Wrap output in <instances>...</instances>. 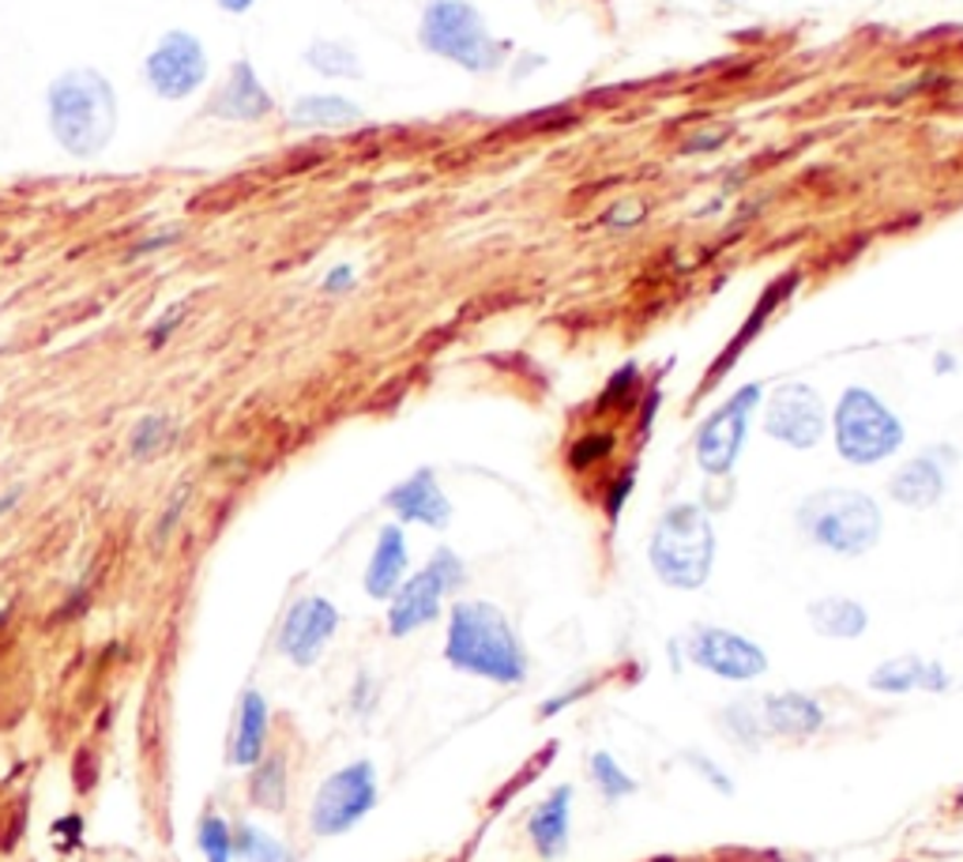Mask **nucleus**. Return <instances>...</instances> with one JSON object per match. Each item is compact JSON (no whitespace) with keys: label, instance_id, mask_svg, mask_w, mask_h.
Here are the masks:
<instances>
[{"label":"nucleus","instance_id":"nucleus-1","mask_svg":"<svg viewBox=\"0 0 963 862\" xmlns=\"http://www.w3.org/2000/svg\"><path fill=\"white\" fill-rule=\"evenodd\" d=\"M445 659L456 670L497 686H516L527 678V652L512 633L508 618L493 602H456L448 622Z\"/></svg>","mask_w":963,"mask_h":862},{"label":"nucleus","instance_id":"nucleus-2","mask_svg":"<svg viewBox=\"0 0 963 862\" xmlns=\"http://www.w3.org/2000/svg\"><path fill=\"white\" fill-rule=\"evenodd\" d=\"M49 133L76 159H94L117 133V99L102 72L72 68L49 88Z\"/></svg>","mask_w":963,"mask_h":862},{"label":"nucleus","instance_id":"nucleus-3","mask_svg":"<svg viewBox=\"0 0 963 862\" xmlns=\"http://www.w3.org/2000/svg\"><path fill=\"white\" fill-rule=\"evenodd\" d=\"M647 558L666 588H700L715 565V528H711L708 508L692 502L666 508L655 524Z\"/></svg>","mask_w":963,"mask_h":862},{"label":"nucleus","instance_id":"nucleus-4","mask_svg":"<svg viewBox=\"0 0 963 862\" xmlns=\"http://www.w3.org/2000/svg\"><path fill=\"white\" fill-rule=\"evenodd\" d=\"M419 42L425 54L474 76L497 72L508 57L505 42L493 38L482 12L467 0H429L419 23Z\"/></svg>","mask_w":963,"mask_h":862},{"label":"nucleus","instance_id":"nucleus-5","mask_svg":"<svg viewBox=\"0 0 963 862\" xmlns=\"http://www.w3.org/2000/svg\"><path fill=\"white\" fill-rule=\"evenodd\" d=\"M798 528H802L805 539L832 550V554L858 558L878 547L881 508L862 490H817V494H810L798 505Z\"/></svg>","mask_w":963,"mask_h":862},{"label":"nucleus","instance_id":"nucleus-6","mask_svg":"<svg viewBox=\"0 0 963 862\" xmlns=\"http://www.w3.org/2000/svg\"><path fill=\"white\" fill-rule=\"evenodd\" d=\"M832 429H836V452L855 468H873L904 445V422L870 388H847L839 395Z\"/></svg>","mask_w":963,"mask_h":862},{"label":"nucleus","instance_id":"nucleus-7","mask_svg":"<svg viewBox=\"0 0 963 862\" xmlns=\"http://www.w3.org/2000/svg\"><path fill=\"white\" fill-rule=\"evenodd\" d=\"M372 806H377V769L369 761H354L320 783L309 809V829L317 836H343Z\"/></svg>","mask_w":963,"mask_h":862},{"label":"nucleus","instance_id":"nucleus-8","mask_svg":"<svg viewBox=\"0 0 963 862\" xmlns=\"http://www.w3.org/2000/svg\"><path fill=\"white\" fill-rule=\"evenodd\" d=\"M760 395L765 388L760 384H745L737 388L723 407H715L704 418V426L697 429V463L700 471L711 479H723L734 471L737 456H742L745 434H749V418L753 411L760 407Z\"/></svg>","mask_w":963,"mask_h":862},{"label":"nucleus","instance_id":"nucleus-9","mask_svg":"<svg viewBox=\"0 0 963 862\" xmlns=\"http://www.w3.org/2000/svg\"><path fill=\"white\" fill-rule=\"evenodd\" d=\"M144 80H147V88L167 102L193 99V94L207 83V54H204V46H199L196 34L170 31L167 38L151 49V57H147Z\"/></svg>","mask_w":963,"mask_h":862},{"label":"nucleus","instance_id":"nucleus-10","mask_svg":"<svg viewBox=\"0 0 963 862\" xmlns=\"http://www.w3.org/2000/svg\"><path fill=\"white\" fill-rule=\"evenodd\" d=\"M689 659L697 663L700 670L715 678H726V682H753L768 670V655L742 633H731V629H715V625H700L692 629L689 636Z\"/></svg>","mask_w":963,"mask_h":862},{"label":"nucleus","instance_id":"nucleus-11","mask_svg":"<svg viewBox=\"0 0 963 862\" xmlns=\"http://www.w3.org/2000/svg\"><path fill=\"white\" fill-rule=\"evenodd\" d=\"M765 429L787 448H813L824 437V403L810 384H783L768 395Z\"/></svg>","mask_w":963,"mask_h":862},{"label":"nucleus","instance_id":"nucleus-12","mask_svg":"<svg viewBox=\"0 0 963 862\" xmlns=\"http://www.w3.org/2000/svg\"><path fill=\"white\" fill-rule=\"evenodd\" d=\"M335 625H340V610L320 595H306L286 610L279 625V652L294 667H312L332 644Z\"/></svg>","mask_w":963,"mask_h":862},{"label":"nucleus","instance_id":"nucleus-13","mask_svg":"<svg viewBox=\"0 0 963 862\" xmlns=\"http://www.w3.org/2000/svg\"><path fill=\"white\" fill-rule=\"evenodd\" d=\"M385 505L392 508L399 520L425 524V528H448L452 524V502L445 497L437 475L429 468H419L411 479H403L385 494Z\"/></svg>","mask_w":963,"mask_h":862},{"label":"nucleus","instance_id":"nucleus-14","mask_svg":"<svg viewBox=\"0 0 963 862\" xmlns=\"http://www.w3.org/2000/svg\"><path fill=\"white\" fill-rule=\"evenodd\" d=\"M445 595H448L445 581H440L429 565H425L422 573H414L411 581L399 584V591L392 595V607H388V629H392V636H406L414 633V629L437 622Z\"/></svg>","mask_w":963,"mask_h":862},{"label":"nucleus","instance_id":"nucleus-15","mask_svg":"<svg viewBox=\"0 0 963 862\" xmlns=\"http://www.w3.org/2000/svg\"><path fill=\"white\" fill-rule=\"evenodd\" d=\"M272 110L275 102L272 94L264 91V83H260L256 68L249 65V60H238V65L230 68V80L222 83L219 94L211 99L207 114L219 120H233V125H256V120H264Z\"/></svg>","mask_w":963,"mask_h":862},{"label":"nucleus","instance_id":"nucleus-16","mask_svg":"<svg viewBox=\"0 0 963 862\" xmlns=\"http://www.w3.org/2000/svg\"><path fill=\"white\" fill-rule=\"evenodd\" d=\"M941 452H944V448H933V452L918 456V460H907L889 482L892 502H899L904 508H930V505L941 502L944 482H949V475H944V463H941Z\"/></svg>","mask_w":963,"mask_h":862},{"label":"nucleus","instance_id":"nucleus-17","mask_svg":"<svg viewBox=\"0 0 963 862\" xmlns=\"http://www.w3.org/2000/svg\"><path fill=\"white\" fill-rule=\"evenodd\" d=\"M267 731H272V709L267 701L249 689L238 704V723L230 735V765L233 769H253L260 757L267 754Z\"/></svg>","mask_w":963,"mask_h":862},{"label":"nucleus","instance_id":"nucleus-18","mask_svg":"<svg viewBox=\"0 0 963 862\" xmlns=\"http://www.w3.org/2000/svg\"><path fill=\"white\" fill-rule=\"evenodd\" d=\"M406 562H411V554H406L403 528H399V524L380 528L377 547H372V558H369V568H366L369 599H392L406 576Z\"/></svg>","mask_w":963,"mask_h":862},{"label":"nucleus","instance_id":"nucleus-19","mask_svg":"<svg viewBox=\"0 0 963 862\" xmlns=\"http://www.w3.org/2000/svg\"><path fill=\"white\" fill-rule=\"evenodd\" d=\"M760 720H765V731L783 738H813L824 727L821 704L805 693L765 697V701H760Z\"/></svg>","mask_w":963,"mask_h":862},{"label":"nucleus","instance_id":"nucleus-20","mask_svg":"<svg viewBox=\"0 0 963 862\" xmlns=\"http://www.w3.org/2000/svg\"><path fill=\"white\" fill-rule=\"evenodd\" d=\"M569 825H572V788H558L535 806L527 817V836L542 859H558L569 848Z\"/></svg>","mask_w":963,"mask_h":862},{"label":"nucleus","instance_id":"nucleus-21","mask_svg":"<svg viewBox=\"0 0 963 862\" xmlns=\"http://www.w3.org/2000/svg\"><path fill=\"white\" fill-rule=\"evenodd\" d=\"M949 670L933 659H918V655H904V659H884L878 670L870 675V686L878 693H910V689H926V693H941L949 689Z\"/></svg>","mask_w":963,"mask_h":862},{"label":"nucleus","instance_id":"nucleus-22","mask_svg":"<svg viewBox=\"0 0 963 862\" xmlns=\"http://www.w3.org/2000/svg\"><path fill=\"white\" fill-rule=\"evenodd\" d=\"M791 287H798V275H794V272H791V275H783V279H779V283H771L765 295H760V301H757V306H753V313H749V321H745V327L734 335L731 347L723 350V358H719V361H715V369H711V373H708V384H715L719 377H723L726 369L734 366V358H742V355H745V347H749V343L757 340L760 327H765V321H768V317L779 309V301L791 295Z\"/></svg>","mask_w":963,"mask_h":862},{"label":"nucleus","instance_id":"nucleus-23","mask_svg":"<svg viewBox=\"0 0 963 862\" xmlns=\"http://www.w3.org/2000/svg\"><path fill=\"white\" fill-rule=\"evenodd\" d=\"M810 625L821 636H832V641H855V636L865 633L870 614H865L862 602L847 599V595H828V599L810 602Z\"/></svg>","mask_w":963,"mask_h":862},{"label":"nucleus","instance_id":"nucleus-24","mask_svg":"<svg viewBox=\"0 0 963 862\" xmlns=\"http://www.w3.org/2000/svg\"><path fill=\"white\" fill-rule=\"evenodd\" d=\"M366 117L358 102L343 99V94H306L290 106L294 128H351Z\"/></svg>","mask_w":963,"mask_h":862},{"label":"nucleus","instance_id":"nucleus-25","mask_svg":"<svg viewBox=\"0 0 963 862\" xmlns=\"http://www.w3.org/2000/svg\"><path fill=\"white\" fill-rule=\"evenodd\" d=\"M286 798H290V783H286V754L272 749L253 765V780H249V803L267 809V814H283Z\"/></svg>","mask_w":963,"mask_h":862},{"label":"nucleus","instance_id":"nucleus-26","mask_svg":"<svg viewBox=\"0 0 963 862\" xmlns=\"http://www.w3.org/2000/svg\"><path fill=\"white\" fill-rule=\"evenodd\" d=\"M233 859L241 862H294V851L286 848L279 836L256 829L253 821H241L233 829Z\"/></svg>","mask_w":963,"mask_h":862},{"label":"nucleus","instance_id":"nucleus-27","mask_svg":"<svg viewBox=\"0 0 963 862\" xmlns=\"http://www.w3.org/2000/svg\"><path fill=\"white\" fill-rule=\"evenodd\" d=\"M173 434H177V426H173L170 415H144L128 434V456L133 460H154L173 445Z\"/></svg>","mask_w":963,"mask_h":862},{"label":"nucleus","instance_id":"nucleus-28","mask_svg":"<svg viewBox=\"0 0 963 862\" xmlns=\"http://www.w3.org/2000/svg\"><path fill=\"white\" fill-rule=\"evenodd\" d=\"M306 65L317 68L320 76H332V80H358L362 76V60L351 46L343 42H312L306 49Z\"/></svg>","mask_w":963,"mask_h":862},{"label":"nucleus","instance_id":"nucleus-29","mask_svg":"<svg viewBox=\"0 0 963 862\" xmlns=\"http://www.w3.org/2000/svg\"><path fill=\"white\" fill-rule=\"evenodd\" d=\"M592 780L598 783V791H603V795L610 798V803L637 795V780H632V775L624 772L610 754H603V749H598V754L592 757Z\"/></svg>","mask_w":963,"mask_h":862},{"label":"nucleus","instance_id":"nucleus-30","mask_svg":"<svg viewBox=\"0 0 963 862\" xmlns=\"http://www.w3.org/2000/svg\"><path fill=\"white\" fill-rule=\"evenodd\" d=\"M196 840L207 862H233V829L219 814H207L204 821H199Z\"/></svg>","mask_w":963,"mask_h":862},{"label":"nucleus","instance_id":"nucleus-31","mask_svg":"<svg viewBox=\"0 0 963 862\" xmlns=\"http://www.w3.org/2000/svg\"><path fill=\"white\" fill-rule=\"evenodd\" d=\"M614 452V434H587L580 437V441H572L569 448V468L572 471H592L595 463H603L606 456Z\"/></svg>","mask_w":963,"mask_h":862},{"label":"nucleus","instance_id":"nucleus-32","mask_svg":"<svg viewBox=\"0 0 963 862\" xmlns=\"http://www.w3.org/2000/svg\"><path fill=\"white\" fill-rule=\"evenodd\" d=\"M723 720H734L726 723V735H731L737 746H757L760 735H765V720L753 715L749 704H731V709L723 712Z\"/></svg>","mask_w":963,"mask_h":862},{"label":"nucleus","instance_id":"nucleus-33","mask_svg":"<svg viewBox=\"0 0 963 862\" xmlns=\"http://www.w3.org/2000/svg\"><path fill=\"white\" fill-rule=\"evenodd\" d=\"M188 497H193V482H185V486L173 490L167 508H162V516L154 520V547H159V550L167 547V542L173 539V531H177L181 516H185V508H188Z\"/></svg>","mask_w":963,"mask_h":862},{"label":"nucleus","instance_id":"nucleus-34","mask_svg":"<svg viewBox=\"0 0 963 862\" xmlns=\"http://www.w3.org/2000/svg\"><path fill=\"white\" fill-rule=\"evenodd\" d=\"M429 568L440 576V581H445V588H448V591H459V588H463V584H467V565H463V558H459L456 550H448V547L433 550Z\"/></svg>","mask_w":963,"mask_h":862},{"label":"nucleus","instance_id":"nucleus-35","mask_svg":"<svg viewBox=\"0 0 963 862\" xmlns=\"http://www.w3.org/2000/svg\"><path fill=\"white\" fill-rule=\"evenodd\" d=\"M185 317H188V301H177V306H170L167 313H162L159 321L151 324V332H147V343H151L154 350H159V347H167V343H170V335L177 332L181 324H185Z\"/></svg>","mask_w":963,"mask_h":862},{"label":"nucleus","instance_id":"nucleus-36","mask_svg":"<svg viewBox=\"0 0 963 862\" xmlns=\"http://www.w3.org/2000/svg\"><path fill=\"white\" fill-rule=\"evenodd\" d=\"M685 761H689L692 769H697L700 775H704V780H711V788H715V791H723V795H731V775H726L723 769H719L715 761H704V757H700V754H692V749H689V754H685Z\"/></svg>","mask_w":963,"mask_h":862},{"label":"nucleus","instance_id":"nucleus-37","mask_svg":"<svg viewBox=\"0 0 963 862\" xmlns=\"http://www.w3.org/2000/svg\"><path fill=\"white\" fill-rule=\"evenodd\" d=\"M637 219H644V204H614V208L603 215L606 227H618V230L632 227Z\"/></svg>","mask_w":963,"mask_h":862},{"label":"nucleus","instance_id":"nucleus-38","mask_svg":"<svg viewBox=\"0 0 963 862\" xmlns=\"http://www.w3.org/2000/svg\"><path fill=\"white\" fill-rule=\"evenodd\" d=\"M177 238H181V230H167V234H151V238L136 241V245L128 249V261H140L144 253H159V249L173 245V241H177Z\"/></svg>","mask_w":963,"mask_h":862},{"label":"nucleus","instance_id":"nucleus-39","mask_svg":"<svg viewBox=\"0 0 963 862\" xmlns=\"http://www.w3.org/2000/svg\"><path fill=\"white\" fill-rule=\"evenodd\" d=\"M354 287V268L351 264H340V268H332L324 275V290L328 295H343V290Z\"/></svg>","mask_w":963,"mask_h":862},{"label":"nucleus","instance_id":"nucleus-40","mask_svg":"<svg viewBox=\"0 0 963 862\" xmlns=\"http://www.w3.org/2000/svg\"><path fill=\"white\" fill-rule=\"evenodd\" d=\"M723 136L726 133H700V136H692V143H685V154H692V151H704V148H719V143H723Z\"/></svg>","mask_w":963,"mask_h":862},{"label":"nucleus","instance_id":"nucleus-41","mask_svg":"<svg viewBox=\"0 0 963 862\" xmlns=\"http://www.w3.org/2000/svg\"><path fill=\"white\" fill-rule=\"evenodd\" d=\"M20 497H23V486H12V490H8V494L0 497V516H4V513H12V508L20 505Z\"/></svg>","mask_w":963,"mask_h":862},{"label":"nucleus","instance_id":"nucleus-42","mask_svg":"<svg viewBox=\"0 0 963 862\" xmlns=\"http://www.w3.org/2000/svg\"><path fill=\"white\" fill-rule=\"evenodd\" d=\"M222 8H227V12H249V8L256 4V0H219Z\"/></svg>","mask_w":963,"mask_h":862},{"label":"nucleus","instance_id":"nucleus-43","mask_svg":"<svg viewBox=\"0 0 963 862\" xmlns=\"http://www.w3.org/2000/svg\"><path fill=\"white\" fill-rule=\"evenodd\" d=\"M8 618H12V599H8V595H0V629L8 625Z\"/></svg>","mask_w":963,"mask_h":862}]
</instances>
